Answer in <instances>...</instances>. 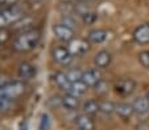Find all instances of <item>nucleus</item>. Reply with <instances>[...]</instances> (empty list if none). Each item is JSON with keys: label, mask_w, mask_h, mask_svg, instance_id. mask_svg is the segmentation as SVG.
Wrapping results in <instances>:
<instances>
[{"label": "nucleus", "mask_w": 149, "mask_h": 130, "mask_svg": "<svg viewBox=\"0 0 149 130\" xmlns=\"http://www.w3.org/2000/svg\"><path fill=\"white\" fill-rule=\"evenodd\" d=\"M40 41V32L36 29H32V30H26L24 33H21L16 40H15L13 47L16 51L20 53H26V51L33 50L37 46Z\"/></svg>", "instance_id": "obj_1"}, {"label": "nucleus", "mask_w": 149, "mask_h": 130, "mask_svg": "<svg viewBox=\"0 0 149 130\" xmlns=\"http://www.w3.org/2000/svg\"><path fill=\"white\" fill-rule=\"evenodd\" d=\"M24 92H25V84L23 82H19V80L9 82L8 84L0 88V99H6L11 101V100L21 96Z\"/></svg>", "instance_id": "obj_2"}, {"label": "nucleus", "mask_w": 149, "mask_h": 130, "mask_svg": "<svg viewBox=\"0 0 149 130\" xmlns=\"http://www.w3.org/2000/svg\"><path fill=\"white\" fill-rule=\"evenodd\" d=\"M52 55H53V59L57 63L63 65V66H68L71 62V59H73V54L70 53L69 47H65V46H57V47H54L53 51H52Z\"/></svg>", "instance_id": "obj_3"}, {"label": "nucleus", "mask_w": 149, "mask_h": 130, "mask_svg": "<svg viewBox=\"0 0 149 130\" xmlns=\"http://www.w3.org/2000/svg\"><path fill=\"white\" fill-rule=\"evenodd\" d=\"M136 89V82L131 78H124L120 79L115 85V91L121 96H130Z\"/></svg>", "instance_id": "obj_4"}, {"label": "nucleus", "mask_w": 149, "mask_h": 130, "mask_svg": "<svg viewBox=\"0 0 149 130\" xmlns=\"http://www.w3.org/2000/svg\"><path fill=\"white\" fill-rule=\"evenodd\" d=\"M53 32H54V36H56L59 41H63V42H70V41L74 40V30H73V28L65 25V24H58V25H54Z\"/></svg>", "instance_id": "obj_5"}, {"label": "nucleus", "mask_w": 149, "mask_h": 130, "mask_svg": "<svg viewBox=\"0 0 149 130\" xmlns=\"http://www.w3.org/2000/svg\"><path fill=\"white\" fill-rule=\"evenodd\" d=\"M69 50L73 55H83L90 50V43L87 40H82V38H77L69 42Z\"/></svg>", "instance_id": "obj_6"}, {"label": "nucleus", "mask_w": 149, "mask_h": 130, "mask_svg": "<svg viewBox=\"0 0 149 130\" xmlns=\"http://www.w3.org/2000/svg\"><path fill=\"white\" fill-rule=\"evenodd\" d=\"M133 40L140 45H148L149 43V24H141L133 30Z\"/></svg>", "instance_id": "obj_7"}, {"label": "nucleus", "mask_w": 149, "mask_h": 130, "mask_svg": "<svg viewBox=\"0 0 149 130\" xmlns=\"http://www.w3.org/2000/svg\"><path fill=\"white\" fill-rule=\"evenodd\" d=\"M1 13H3V16L6 17V20L8 24L11 23H17L19 20H21L24 17V12L23 9L20 8V7L17 6H11L9 8H6L1 11Z\"/></svg>", "instance_id": "obj_8"}, {"label": "nucleus", "mask_w": 149, "mask_h": 130, "mask_svg": "<svg viewBox=\"0 0 149 130\" xmlns=\"http://www.w3.org/2000/svg\"><path fill=\"white\" fill-rule=\"evenodd\" d=\"M102 80V75L96 68H91L83 72V76H82V82L87 87H95L99 82Z\"/></svg>", "instance_id": "obj_9"}, {"label": "nucleus", "mask_w": 149, "mask_h": 130, "mask_svg": "<svg viewBox=\"0 0 149 130\" xmlns=\"http://www.w3.org/2000/svg\"><path fill=\"white\" fill-rule=\"evenodd\" d=\"M75 125L79 130H95V124L88 114H79L75 117Z\"/></svg>", "instance_id": "obj_10"}, {"label": "nucleus", "mask_w": 149, "mask_h": 130, "mask_svg": "<svg viewBox=\"0 0 149 130\" xmlns=\"http://www.w3.org/2000/svg\"><path fill=\"white\" fill-rule=\"evenodd\" d=\"M108 38V32L104 29H94L88 33L87 40L90 43H103Z\"/></svg>", "instance_id": "obj_11"}, {"label": "nucleus", "mask_w": 149, "mask_h": 130, "mask_svg": "<svg viewBox=\"0 0 149 130\" xmlns=\"http://www.w3.org/2000/svg\"><path fill=\"white\" fill-rule=\"evenodd\" d=\"M111 59H112V57L107 50H100L94 58V63L99 68H107L111 65Z\"/></svg>", "instance_id": "obj_12"}, {"label": "nucleus", "mask_w": 149, "mask_h": 130, "mask_svg": "<svg viewBox=\"0 0 149 130\" xmlns=\"http://www.w3.org/2000/svg\"><path fill=\"white\" fill-rule=\"evenodd\" d=\"M36 75V67L32 63L24 62L19 66V76L21 79H32Z\"/></svg>", "instance_id": "obj_13"}, {"label": "nucleus", "mask_w": 149, "mask_h": 130, "mask_svg": "<svg viewBox=\"0 0 149 130\" xmlns=\"http://www.w3.org/2000/svg\"><path fill=\"white\" fill-rule=\"evenodd\" d=\"M116 113H118L119 117L127 120L130 118L133 113H135V109L131 104H127V102H120V104H116Z\"/></svg>", "instance_id": "obj_14"}, {"label": "nucleus", "mask_w": 149, "mask_h": 130, "mask_svg": "<svg viewBox=\"0 0 149 130\" xmlns=\"http://www.w3.org/2000/svg\"><path fill=\"white\" fill-rule=\"evenodd\" d=\"M62 107L68 110H75L79 107V99L78 96H74L71 94H66L62 97Z\"/></svg>", "instance_id": "obj_15"}, {"label": "nucleus", "mask_w": 149, "mask_h": 130, "mask_svg": "<svg viewBox=\"0 0 149 130\" xmlns=\"http://www.w3.org/2000/svg\"><path fill=\"white\" fill-rule=\"evenodd\" d=\"M132 107L136 113L145 114V113H148V110H149V100L146 97H137V99H135Z\"/></svg>", "instance_id": "obj_16"}, {"label": "nucleus", "mask_w": 149, "mask_h": 130, "mask_svg": "<svg viewBox=\"0 0 149 130\" xmlns=\"http://www.w3.org/2000/svg\"><path fill=\"white\" fill-rule=\"evenodd\" d=\"M54 80H56V84L58 85L59 88H62V89L65 91H70L71 88V82L69 80L68 75H66V72H61V71H58V72H56V75H54Z\"/></svg>", "instance_id": "obj_17"}, {"label": "nucleus", "mask_w": 149, "mask_h": 130, "mask_svg": "<svg viewBox=\"0 0 149 130\" xmlns=\"http://www.w3.org/2000/svg\"><path fill=\"white\" fill-rule=\"evenodd\" d=\"M83 112L84 114H88V116L96 114L99 112V102L96 100H87L83 104Z\"/></svg>", "instance_id": "obj_18"}, {"label": "nucleus", "mask_w": 149, "mask_h": 130, "mask_svg": "<svg viewBox=\"0 0 149 130\" xmlns=\"http://www.w3.org/2000/svg\"><path fill=\"white\" fill-rule=\"evenodd\" d=\"M87 85L84 84L82 80H79V82H75V83H71V88L70 91H69L68 94H71L74 95V96H81V95H83L86 91H87Z\"/></svg>", "instance_id": "obj_19"}, {"label": "nucleus", "mask_w": 149, "mask_h": 130, "mask_svg": "<svg viewBox=\"0 0 149 130\" xmlns=\"http://www.w3.org/2000/svg\"><path fill=\"white\" fill-rule=\"evenodd\" d=\"M116 110V104H113L112 101L104 100V101H99V112H102L103 114H112Z\"/></svg>", "instance_id": "obj_20"}, {"label": "nucleus", "mask_w": 149, "mask_h": 130, "mask_svg": "<svg viewBox=\"0 0 149 130\" xmlns=\"http://www.w3.org/2000/svg\"><path fill=\"white\" fill-rule=\"evenodd\" d=\"M66 75H68L69 80H70L71 83H75V82H79V80H82L83 72H82L79 68H71V70H69L68 72H66Z\"/></svg>", "instance_id": "obj_21"}, {"label": "nucleus", "mask_w": 149, "mask_h": 130, "mask_svg": "<svg viewBox=\"0 0 149 130\" xmlns=\"http://www.w3.org/2000/svg\"><path fill=\"white\" fill-rule=\"evenodd\" d=\"M82 20H83V23L86 25H91V24H94L98 20V14L93 11H87L86 13L82 14Z\"/></svg>", "instance_id": "obj_22"}, {"label": "nucleus", "mask_w": 149, "mask_h": 130, "mask_svg": "<svg viewBox=\"0 0 149 130\" xmlns=\"http://www.w3.org/2000/svg\"><path fill=\"white\" fill-rule=\"evenodd\" d=\"M139 62L144 68H149V50H144L139 54Z\"/></svg>", "instance_id": "obj_23"}, {"label": "nucleus", "mask_w": 149, "mask_h": 130, "mask_svg": "<svg viewBox=\"0 0 149 130\" xmlns=\"http://www.w3.org/2000/svg\"><path fill=\"white\" fill-rule=\"evenodd\" d=\"M50 126V120H49L48 114H42L41 116V121H40V130H49Z\"/></svg>", "instance_id": "obj_24"}, {"label": "nucleus", "mask_w": 149, "mask_h": 130, "mask_svg": "<svg viewBox=\"0 0 149 130\" xmlns=\"http://www.w3.org/2000/svg\"><path fill=\"white\" fill-rule=\"evenodd\" d=\"M94 88H95V91L98 94H104V92H107V84H106V82H103V80H100Z\"/></svg>", "instance_id": "obj_25"}, {"label": "nucleus", "mask_w": 149, "mask_h": 130, "mask_svg": "<svg viewBox=\"0 0 149 130\" xmlns=\"http://www.w3.org/2000/svg\"><path fill=\"white\" fill-rule=\"evenodd\" d=\"M9 107H11V101H9V100L0 99V113H1V112H6Z\"/></svg>", "instance_id": "obj_26"}, {"label": "nucleus", "mask_w": 149, "mask_h": 130, "mask_svg": "<svg viewBox=\"0 0 149 130\" xmlns=\"http://www.w3.org/2000/svg\"><path fill=\"white\" fill-rule=\"evenodd\" d=\"M1 11H3V9H1ZM7 25H9V24L7 23L6 17L3 16V13H1V12H0V29H4V28H6Z\"/></svg>", "instance_id": "obj_27"}, {"label": "nucleus", "mask_w": 149, "mask_h": 130, "mask_svg": "<svg viewBox=\"0 0 149 130\" xmlns=\"http://www.w3.org/2000/svg\"><path fill=\"white\" fill-rule=\"evenodd\" d=\"M7 38H8V33L6 30H3V29H0V43L4 42Z\"/></svg>", "instance_id": "obj_28"}, {"label": "nucleus", "mask_w": 149, "mask_h": 130, "mask_svg": "<svg viewBox=\"0 0 149 130\" xmlns=\"http://www.w3.org/2000/svg\"><path fill=\"white\" fill-rule=\"evenodd\" d=\"M9 83V80H8V78L7 76H4V75H0V88L1 87H4L6 84H8Z\"/></svg>", "instance_id": "obj_29"}, {"label": "nucleus", "mask_w": 149, "mask_h": 130, "mask_svg": "<svg viewBox=\"0 0 149 130\" xmlns=\"http://www.w3.org/2000/svg\"><path fill=\"white\" fill-rule=\"evenodd\" d=\"M17 3V0H0V4H9V6H15Z\"/></svg>", "instance_id": "obj_30"}, {"label": "nucleus", "mask_w": 149, "mask_h": 130, "mask_svg": "<svg viewBox=\"0 0 149 130\" xmlns=\"http://www.w3.org/2000/svg\"><path fill=\"white\" fill-rule=\"evenodd\" d=\"M88 0H77V3H87Z\"/></svg>", "instance_id": "obj_31"}, {"label": "nucleus", "mask_w": 149, "mask_h": 130, "mask_svg": "<svg viewBox=\"0 0 149 130\" xmlns=\"http://www.w3.org/2000/svg\"><path fill=\"white\" fill-rule=\"evenodd\" d=\"M61 1H62V3H70L71 0H61Z\"/></svg>", "instance_id": "obj_32"}, {"label": "nucleus", "mask_w": 149, "mask_h": 130, "mask_svg": "<svg viewBox=\"0 0 149 130\" xmlns=\"http://www.w3.org/2000/svg\"><path fill=\"white\" fill-rule=\"evenodd\" d=\"M145 97H146V99L149 100V91H148V92H146V96H145Z\"/></svg>", "instance_id": "obj_33"}, {"label": "nucleus", "mask_w": 149, "mask_h": 130, "mask_svg": "<svg viewBox=\"0 0 149 130\" xmlns=\"http://www.w3.org/2000/svg\"><path fill=\"white\" fill-rule=\"evenodd\" d=\"M1 9H3V8H1V7H0V12H1Z\"/></svg>", "instance_id": "obj_34"}]
</instances>
